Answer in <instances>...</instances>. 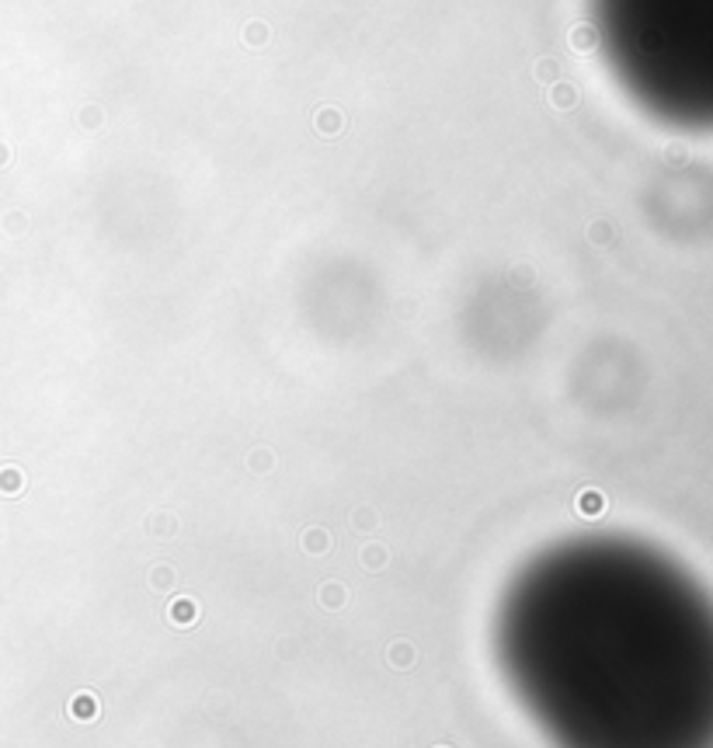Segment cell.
<instances>
[{"label":"cell","mask_w":713,"mask_h":748,"mask_svg":"<svg viewBox=\"0 0 713 748\" xmlns=\"http://www.w3.org/2000/svg\"><path fill=\"white\" fill-rule=\"evenodd\" d=\"M495 661L554 748H713V599L640 540L536 550L498 599Z\"/></svg>","instance_id":"1"}]
</instances>
